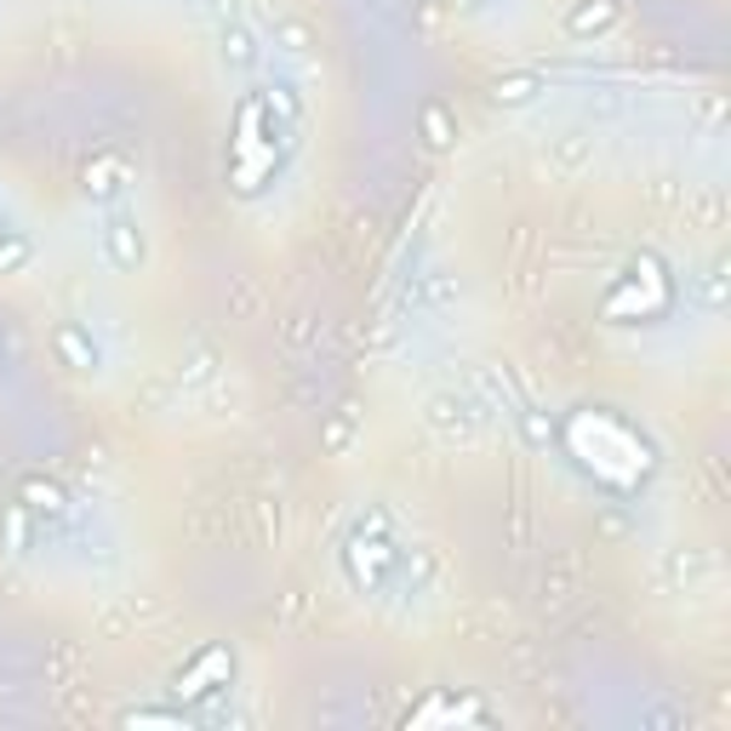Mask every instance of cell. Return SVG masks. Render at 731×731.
Returning a JSON list of instances; mask_svg holds the SVG:
<instances>
[{"instance_id":"obj_9","label":"cell","mask_w":731,"mask_h":731,"mask_svg":"<svg viewBox=\"0 0 731 731\" xmlns=\"http://www.w3.org/2000/svg\"><path fill=\"white\" fill-rule=\"evenodd\" d=\"M263 104H269V115L286 120V126L304 120V104H297V86H292V81H275L269 92H263Z\"/></svg>"},{"instance_id":"obj_12","label":"cell","mask_w":731,"mask_h":731,"mask_svg":"<svg viewBox=\"0 0 731 731\" xmlns=\"http://www.w3.org/2000/svg\"><path fill=\"white\" fill-rule=\"evenodd\" d=\"M29 257H35V246H29V241L18 235V229H12V235L0 241V275H18V269H29Z\"/></svg>"},{"instance_id":"obj_7","label":"cell","mask_w":731,"mask_h":731,"mask_svg":"<svg viewBox=\"0 0 731 731\" xmlns=\"http://www.w3.org/2000/svg\"><path fill=\"white\" fill-rule=\"evenodd\" d=\"M269 41H275V52H286V57H309V52H315V35H309L304 18H275V23H269Z\"/></svg>"},{"instance_id":"obj_15","label":"cell","mask_w":731,"mask_h":731,"mask_svg":"<svg viewBox=\"0 0 731 731\" xmlns=\"http://www.w3.org/2000/svg\"><path fill=\"white\" fill-rule=\"evenodd\" d=\"M326 446H331V452H343V446H349V417H338V423L326 428Z\"/></svg>"},{"instance_id":"obj_16","label":"cell","mask_w":731,"mask_h":731,"mask_svg":"<svg viewBox=\"0 0 731 731\" xmlns=\"http://www.w3.org/2000/svg\"><path fill=\"white\" fill-rule=\"evenodd\" d=\"M7 235H12V223H7V218H0V241H7Z\"/></svg>"},{"instance_id":"obj_5","label":"cell","mask_w":731,"mask_h":731,"mask_svg":"<svg viewBox=\"0 0 731 731\" xmlns=\"http://www.w3.org/2000/svg\"><path fill=\"white\" fill-rule=\"evenodd\" d=\"M218 52H223L229 70H252V63H257V35H252L241 18H223V29H218Z\"/></svg>"},{"instance_id":"obj_3","label":"cell","mask_w":731,"mask_h":731,"mask_svg":"<svg viewBox=\"0 0 731 731\" xmlns=\"http://www.w3.org/2000/svg\"><path fill=\"white\" fill-rule=\"evenodd\" d=\"M617 23H623L617 0H578V7L566 12V35L572 41H606Z\"/></svg>"},{"instance_id":"obj_13","label":"cell","mask_w":731,"mask_h":731,"mask_svg":"<svg viewBox=\"0 0 731 731\" xmlns=\"http://www.w3.org/2000/svg\"><path fill=\"white\" fill-rule=\"evenodd\" d=\"M669 572H675V578H703V554H675Z\"/></svg>"},{"instance_id":"obj_6","label":"cell","mask_w":731,"mask_h":731,"mask_svg":"<svg viewBox=\"0 0 731 731\" xmlns=\"http://www.w3.org/2000/svg\"><path fill=\"white\" fill-rule=\"evenodd\" d=\"M120 189H126V160L104 155V160L86 166V194L92 201H120Z\"/></svg>"},{"instance_id":"obj_1","label":"cell","mask_w":731,"mask_h":731,"mask_svg":"<svg viewBox=\"0 0 731 731\" xmlns=\"http://www.w3.org/2000/svg\"><path fill=\"white\" fill-rule=\"evenodd\" d=\"M104 257H109V269H120V275H138V269H144V257H149V241H144L138 218L115 212V218L104 223Z\"/></svg>"},{"instance_id":"obj_11","label":"cell","mask_w":731,"mask_h":731,"mask_svg":"<svg viewBox=\"0 0 731 731\" xmlns=\"http://www.w3.org/2000/svg\"><path fill=\"white\" fill-rule=\"evenodd\" d=\"M18 497H23L29 509H41V515H63V509H70V504H63V491H57L52 480H23Z\"/></svg>"},{"instance_id":"obj_10","label":"cell","mask_w":731,"mask_h":731,"mask_svg":"<svg viewBox=\"0 0 731 731\" xmlns=\"http://www.w3.org/2000/svg\"><path fill=\"white\" fill-rule=\"evenodd\" d=\"M538 75H504V81H497V104H504V109H520V104H531V97H538Z\"/></svg>"},{"instance_id":"obj_14","label":"cell","mask_w":731,"mask_h":731,"mask_svg":"<svg viewBox=\"0 0 731 731\" xmlns=\"http://www.w3.org/2000/svg\"><path fill=\"white\" fill-rule=\"evenodd\" d=\"M206 378H212V354H194L189 372H183V383H206Z\"/></svg>"},{"instance_id":"obj_8","label":"cell","mask_w":731,"mask_h":731,"mask_svg":"<svg viewBox=\"0 0 731 731\" xmlns=\"http://www.w3.org/2000/svg\"><path fill=\"white\" fill-rule=\"evenodd\" d=\"M423 138H428V149H452V138H457V120H452V109L441 97L423 104Z\"/></svg>"},{"instance_id":"obj_2","label":"cell","mask_w":731,"mask_h":731,"mask_svg":"<svg viewBox=\"0 0 731 731\" xmlns=\"http://www.w3.org/2000/svg\"><path fill=\"white\" fill-rule=\"evenodd\" d=\"M52 354H57V366H70V372H97V366H104V349H97L92 331L75 320L52 326Z\"/></svg>"},{"instance_id":"obj_4","label":"cell","mask_w":731,"mask_h":731,"mask_svg":"<svg viewBox=\"0 0 731 731\" xmlns=\"http://www.w3.org/2000/svg\"><path fill=\"white\" fill-rule=\"evenodd\" d=\"M229 663H235V657H229V646H201V651H194L183 669H178V697H201V691H212L206 680H212V675H229Z\"/></svg>"}]
</instances>
